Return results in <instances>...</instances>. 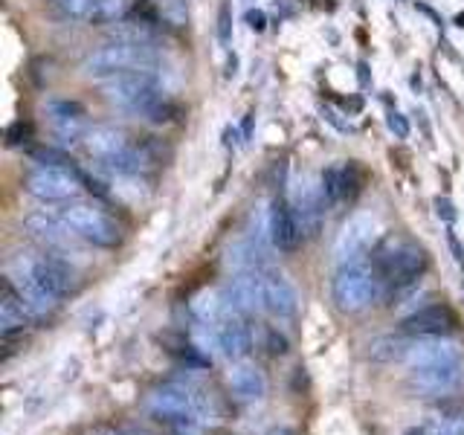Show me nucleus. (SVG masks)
Segmentation results:
<instances>
[{"mask_svg":"<svg viewBox=\"0 0 464 435\" xmlns=\"http://www.w3.org/2000/svg\"><path fill=\"white\" fill-rule=\"evenodd\" d=\"M360 82L366 84L369 82V72H366V64H360Z\"/></svg>","mask_w":464,"mask_h":435,"instance_id":"79ce46f5","label":"nucleus"},{"mask_svg":"<svg viewBox=\"0 0 464 435\" xmlns=\"http://www.w3.org/2000/svg\"><path fill=\"white\" fill-rule=\"evenodd\" d=\"M456 26H461V29H464V14H459V18H456Z\"/></svg>","mask_w":464,"mask_h":435,"instance_id":"c03bdc74","label":"nucleus"},{"mask_svg":"<svg viewBox=\"0 0 464 435\" xmlns=\"http://www.w3.org/2000/svg\"><path fill=\"white\" fill-rule=\"evenodd\" d=\"M456 360H461V345L450 337H418L410 345V354H406L410 369L439 366V362H456Z\"/></svg>","mask_w":464,"mask_h":435,"instance_id":"6ab92c4d","label":"nucleus"},{"mask_svg":"<svg viewBox=\"0 0 464 435\" xmlns=\"http://www.w3.org/2000/svg\"><path fill=\"white\" fill-rule=\"evenodd\" d=\"M430 265L427 250L418 246L415 241L406 238H386L374 246L372 253V267L377 273V279L389 287H410L424 276Z\"/></svg>","mask_w":464,"mask_h":435,"instance_id":"f03ea898","label":"nucleus"},{"mask_svg":"<svg viewBox=\"0 0 464 435\" xmlns=\"http://www.w3.org/2000/svg\"><path fill=\"white\" fill-rule=\"evenodd\" d=\"M253 122H256V113L250 111V113L244 116V122H241V134H244V142L253 137Z\"/></svg>","mask_w":464,"mask_h":435,"instance_id":"e433bc0d","label":"nucleus"},{"mask_svg":"<svg viewBox=\"0 0 464 435\" xmlns=\"http://www.w3.org/2000/svg\"><path fill=\"white\" fill-rule=\"evenodd\" d=\"M145 406H149L154 420L178 430H195L200 424L218 420V410L207 392L180 381L157 386L149 395V401H145Z\"/></svg>","mask_w":464,"mask_h":435,"instance_id":"f257e3e1","label":"nucleus"},{"mask_svg":"<svg viewBox=\"0 0 464 435\" xmlns=\"http://www.w3.org/2000/svg\"><path fill=\"white\" fill-rule=\"evenodd\" d=\"M265 435H296V430H294V427H273V430H267Z\"/></svg>","mask_w":464,"mask_h":435,"instance_id":"ea45409f","label":"nucleus"},{"mask_svg":"<svg viewBox=\"0 0 464 435\" xmlns=\"http://www.w3.org/2000/svg\"><path fill=\"white\" fill-rule=\"evenodd\" d=\"M229 392L241 403H258L267 395V377L253 362H241L229 372Z\"/></svg>","mask_w":464,"mask_h":435,"instance_id":"4be33fe9","label":"nucleus"},{"mask_svg":"<svg viewBox=\"0 0 464 435\" xmlns=\"http://www.w3.org/2000/svg\"><path fill=\"white\" fill-rule=\"evenodd\" d=\"M456 328V314L447 304H424L415 308L410 316L401 319L403 337H450Z\"/></svg>","mask_w":464,"mask_h":435,"instance_id":"ddd939ff","label":"nucleus"},{"mask_svg":"<svg viewBox=\"0 0 464 435\" xmlns=\"http://www.w3.org/2000/svg\"><path fill=\"white\" fill-rule=\"evenodd\" d=\"M410 345L412 343H406L403 334H401V337H395V334H386V337H377L369 345V357L374 362H401V360H406V354H410Z\"/></svg>","mask_w":464,"mask_h":435,"instance_id":"b1692460","label":"nucleus"},{"mask_svg":"<svg viewBox=\"0 0 464 435\" xmlns=\"http://www.w3.org/2000/svg\"><path fill=\"white\" fill-rule=\"evenodd\" d=\"M130 9V0H99L96 9L91 12V24L102 26V24H120Z\"/></svg>","mask_w":464,"mask_h":435,"instance_id":"bb28decb","label":"nucleus"},{"mask_svg":"<svg viewBox=\"0 0 464 435\" xmlns=\"http://www.w3.org/2000/svg\"><path fill=\"white\" fill-rule=\"evenodd\" d=\"M386 128L395 134L398 140H410V134H412V125H410V120L401 113V111H389L386 113Z\"/></svg>","mask_w":464,"mask_h":435,"instance_id":"2f4dec72","label":"nucleus"},{"mask_svg":"<svg viewBox=\"0 0 464 435\" xmlns=\"http://www.w3.org/2000/svg\"><path fill=\"white\" fill-rule=\"evenodd\" d=\"M381 285L383 282L377 279L372 265H366V261H352V265H343L334 273L331 296L343 314H360L377 299Z\"/></svg>","mask_w":464,"mask_h":435,"instance_id":"423d86ee","label":"nucleus"},{"mask_svg":"<svg viewBox=\"0 0 464 435\" xmlns=\"http://www.w3.org/2000/svg\"><path fill=\"white\" fill-rule=\"evenodd\" d=\"M290 207H294L299 224H302V232L304 236H316L319 232V224H323V212H325V195H323V183H316L308 174H302V178L294 183L290 188Z\"/></svg>","mask_w":464,"mask_h":435,"instance_id":"9b49d317","label":"nucleus"},{"mask_svg":"<svg viewBox=\"0 0 464 435\" xmlns=\"http://www.w3.org/2000/svg\"><path fill=\"white\" fill-rule=\"evenodd\" d=\"M12 273L26 276L29 282L38 285L44 294L53 296L55 302H62L67 296L76 294V270H72L62 256L55 253H41V256H24L14 258Z\"/></svg>","mask_w":464,"mask_h":435,"instance_id":"0eeeda50","label":"nucleus"},{"mask_svg":"<svg viewBox=\"0 0 464 435\" xmlns=\"http://www.w3.org/2000/svg\"><path fill=\"white\" fill-rule=\"evenodd\" d=\"M113 38H120V41H137V44H151L154 41V29L151 24H145V21H120L113 26Z\"/></svg>","mask_w":464,"mask_h":435,"instance_id":"cd10ccee","label":"nucleus"},{"mask_svg":"<svg viewBox=\"0 0 464 435\" xmlns=\"http://www.w3.org/2000/svg\"><path fill=\"white\" fill-rule=\"evenodd\" d=\"M29 157H33V163H38V166H62V163H72V160H70L64 151L47 149V145H44V149H35Z\"/></svg>","mask_w":464,"mask_h":435,"instance_id":"7c9ffc66","label":"nucleus"},{"mask_svg":"<svg viewBox=\"0 0 464 435\" xmlns=\"http://www.w3.org/2000/svg\"><path fill=\"white\" fill-rule=\"evenodd\" d=\"M244 21H246V26L253 29V33H265V29H267V14L261 9H246Z\"/></svg>","mask_w":464,"mask_h":435,"instance_id":"f704fd0d","label":"nucleus"},{"mask_svg":"<svg viewBox=\"0 0 464 435\" xmlns=\"http://www.w3.org/2000/svg\"><path fill=\"white\" fill-rule=\"evenodd\" d=\"M432 207H435V215H439V221H444L447 227H453L456 224V218H459V212H456V207H453V200L450 198H435L432 200Z\"/></svg>","mask_w":464,"mask_h":435,"instance_id":"473e14b6","label":"nucleus"},{"mask_svg":"<svg viewBox=\"0 0 464 435\" xmlns=\"http://www.w3.org/2000/svg\"><path fill=\"white\" fill-rule=\"evenodd\" d=\"M238 72V58L236 55H229V64H227V76H236Z\"/></svg>","mask_w":464,"mask_h":435,"instance_id":"a19ab883","label":"nucleus"},{"mask_svg":"<svg viewBox=\"0 0 464 435\" xmlns=\"http://www.w3.org/2000/svg\"><path fill=\"white\" fill-rule=\"evenodd\" d=\"M412 87H415V91H420V76H418V72L412 76Z\"/></svg>","mask_w":464,"mask_h":435,"instance_id":"37998d69","label":"nucleus"},{"mask_svg":"<svg viewBox=\"0 0 464 435\" xmlns=\"http://www.w3.org/2000/svg\"><path fill=\"white\" fill-rule=\"evenodd\" d=\"M9 282L14 285V290H18V296L24 302V308L29 311V316L33 319H44V316H50L55 308H58V302L53 296H47L38 285H33L26 279V276L21 273H9Z\"/></svg>","mask_w":464,"mask_h":435,"instance_id":"5701e85b","label":"nucleus"},{"mask_svg":"<svg viewBox=\"0 0 464 435\" xmlns=\"http://www.w3.org/2000/svg\"><path fill=\"white\" fill-rule=\"evenodd\" d=\"M215 33H218V44H221L224 50H229L232 38H236V33H232V6H229V0H224V4L218 6V26H215Z\"/></svg>","mask_w":464,"mask_h":435,"instance_id":"c756f323","label":"nucleus"},{"mask_svg":"<svg viewBox=\"0 0 464 435\" xmlns=\"http://www.w3.org/2000/svg\"><path fill=\"white\" fill-rule=\"evenodd\" d=\"M53 4L64 18L79 21V18H91V12L96 9L99 0H53Z\"/></svg>","mask_w":464,"mask_h":435,"instance_id":"c85d7f7f","label":"nucleus"},{"mask_svg":"<svg viewBox=\"0 0 464 435\" xmlns=\"http://www.w3.org/2000/svg\"><path fill=\"white\" fill-rule=\"evenodd\" d=\"M24 229L33 236L44 250L47 253H70L72 250V241H82L76 232H72L64 221L62 215H50V212H33L24 218Z\"/></svg>","mask_w":464,"mask_h":435,"instance_id":"f8f14e48","label":"nucleus"},{"mask_svg":"<svg viewBox=\"0 0 464 435\" xmlns=\"http://www.w3.org/2000/svg\"><path fill=\"white\" fill-rule=\"evenodd\" d=\"M267 218H270V238H273V250L279 253H294L299 241H302V224L290 207L287 198H276L267 209Z\"/></svg>","mask_w":464,"mask_h":435,"instance_id":"f3484780","label":"nucleus"},{"mask_svg":"<svg viewBox=\"0 0 464 435\" xmlns=\"http://www.w3.org/2000/svg\"><path fill=\"white\" fill-rule=\"evenodd\" d=\"M102 96H105L111 105L122 108L128 113L145 116L154 102L163 96L160 84L149 70H130V72H116V76L102 79Z\"/></svg>","mask_w":464,"mask_h":435,"instance_id":"6e6552de","label":"nucleus"},{"mask_svg":"<svg viewBox=\"0 0 464 435\" xmlns=\"http://www.w3.org/2000/svg\"><path fill=\"white\" fill-rule=\"evenodd\" d=\"M415 9H418V12H424V14H427V18H430V21H435V24H439V26L444 24V21L439 18V14H435V9H430L427 4H415Z\"/></svg>","mask_w":464,"mask_h":435,"instance_id":"58836bf2","label":"nucleus"},{"mask_svg":"<svg viewBox=\"0 0 464 435\" xmlns=\"http://www.w3.org/2000/svg\"><path fill=\"white\" fill-rule=\"evenodd\" d=\"M105 435H116V432H105Z\"/></svg>","mask_w":464,"mask_h":435,"instance_id":"a18cd8bd","label":"nucleus"},{"mask_svg":"<svg viewBox=\"0 0 464 435\" xmlns=\"http://www.w3.org/2000/svg\"><path fill=\"white\" fill-rule=\"evenodd\" d=\"M33 323V316L24 308V302L18 296V290L9 282V276L4 279V294H0V334L4 340H12L14 334H24Z\"/></svg>","mask_w":464,"mask_h":435,"instance_id":"412c9836","label":"nucleus"},{"mask_svg":"<svg viewBox=\"0 0 464 435\" xmlns=\"http://www.w3.org/2000/svg\"><path fill=\"white\" fill-rule=\"evenodd\" d=\"M58 215H62V221L76 232L84 244L102 246V250H113V246H120L122 241V227L116 224V218L111 212L96 207V203L70 200Z\"/></svg>","mask_w":464,"mask_h":435,"instance_id":"39448f33","label":"nucleus"},{"mask_svg":"<svg viewBox=\"0 0 464 435\" xmlns=\"http://www.w3.org/2000/svg\"><path fill=\"white\" fill-rule=\"evenodd\" d=\"M403 435H464V415L459 418H439V420H424V424L410 427Z\"/></svg>","mask_w":464,"mask_h":435,"instance_id":"a878e982","label":"nucleus"},{"mask_svg":"<svg viewBox=\"0 0 464 435\" xmlns=\"http://www.w3.org/2000/svg\"><path fill=\"white\" fill-rule=\"evenodd\" d=\"M47 116L53 125V134L62 142H72V140H84L87 137V111L84 105L72 99H50L47 102Z\"/></svg>","mask_w":464,"mask_h":435,"instance_id":"a211bd4d","label":"nucleus"},{"mask_svg":"<svg viewBox=\"0 0 464 435\" xmlns=\"http://www.w3.org/2000/svg\"><path fill=\"white\" fill-rule=\"evenodd\" d=\"M224 299L229 311L241 316H253L265 311V290H261V270L236 273L224 287Z\"/></svg>","mask_w":464,"mask_h":435,"instance_id":"4468645a","label":"nucleus"},{"mask_svg":"<svg viewBox=\"0 0 464 435\" xmlns=\"http://www.w3.org/2000/svg\"><path fill=\"white\" fill-rule=\"evenodd\" d=\"M323 113H325V120H328L331 125H337L340 130H352V125H348V122H343V120H340V116H337V113H334L331 108H323Z\"/></svg>","mask_w":464,"mask_h":435,"instance_id":"4c0bfd02","label":"nucleus"},{"mask_svg":"<svg viewBox=\"0 0 464 435\" xmlns=\"http://www.w3.org/2000/svg\"><path fill=\"white\" fill-rule=\"evenodd\" d=\"M319 183H323V195H325V200L331 203H340L345 195H348V186H352V169L348 166H328L325 171H323V178H319Z\"/></svg>","mask_w":464,"mask_h":435,"instance_id":"393cba45","label":"nucleus"},{"mask_svg":"<svg viewBox=\"0 0 464 435\" xmlns=\"http://www.w3.org/2000/svg\"><path fill=\"white\" fill-rule=\"evenodd\" d=\"M377 236V218L369 212H357L343 224L334 241V261L337 267L352 265V261H362V256L369 253V246Z\"/></svg>","mask_w":464,"mask_h":435,"instance_id":"9d476101","label":"nucleus"},{"mask_svg":"<svg viewBox=\"0 0 464 435\" xmlns=\"http://www.w3.org/2000/svg\"><path fill=\"white\" fill-rule=\"evenodd\" d=\"M261 290H265V311L276 319H290L299 311V294L294 282L282 270H261Z\"/></svg>","mask_w":464,"mask_h":435,"instance_id":"dca6fc26","label":"nucleus"},{"mask_svg":"<svg viewBox=\"0 0 464 435\" xmlns=\"http://www.w3.org/2000/svg\"><path fill=\"white\" fill-rule=\"evenodd\" d=\"M447 246H450V253H453L456 265L464 267V244L459 241V236H456V229H453V227H447Z\"/></svg>","mask_w":464,"mask_h":435,"instance_id":"72a5a7b5","label":"nucleus"},{"mask_svg":"<svg viewBox=\"0 0 464 435\" xmlns=\"http://www.w3.org/2000/svg\"><path fill=\"white\" fill-rule=\"evenodd\" d=\"M464 386V360L439 362V366H418L406 377V389L415 398H447Z\"/></svg>","mask_w":464,"mask_h":435,"instance_id":"1a4fd4ad","label":"nucleus"},{"mask_svg":"<svg viewBox=\"0 0 464 435\" xmlns=\"http://www.w3.org/2000/svg\"><path fill=\"white\" fill-rule=\"evenodd\" d=\"M157 64V53L151 44H137V41H120L113 38L108 44H102L99 50H93L91 55L82 62L84 76L91 79H108L116 76V72H130V70H154Z\"/></svg>","mask_w":464,"mask_h":435,"instance_id":"7ed1b4c3","label":"nucleus"},{"mask_svg":"<svg viewBox=\"0 0 464 435\" xmlns=\"http://www.w3.org/2000/svg\"><path fill=\"white\" fill-rule=\"evenodd\" d=\"M84 149L91 157H96L102 166L108 163V160H113L116 154H122L125 149L134 140L128 137L125 128H116V125H99V128H91L87 130V137L82 140Z\"/></svg>","mask_w":464,"mask_h":435,"instance_id":"aec40b11","label":"nucleus"},{"mask_svg":"<svg viewBox=\"0 0 464 435\" xmlns=\"http://www.w3.org/2000/svg\"><path fill=\"white\" fill-rule=\"evenodd\" d=\"M267 345H270V354H285V352H287L285 337H279V334H276V331H270V334H267Z\"/></svg>","mask_w":464,"mask_h":435,"instance_id":"c9c22d12","label":"nucleus"},{"mask_svg":"<svg viewBox=\"0 0 464 435\" xmlns=\"http://www.w3.org/2000/svg\"><path fill=\"white\" fill-rule=\"evenodd\" d=\"M209 331H212V343L221 348V354L229 357V360H241V357H246L253 352L250 325H246L244 316L236 314V311H227Z\"/></svg>","mask_w":464,"mask_h":435,"instance_id":"2eb2a0df","label":"nucleus"},{"mask_svg":"<svg viewBox=\"0 0 464 435\" xmlns=\"http://www.w3.org/2000/svg\"><path fill=\"white\" fill-rule=\"evenodd\" d=\"M87 186V178L72 166H33L24 174V192L41 203H70L76 200Z\"/></svg>","mask_w":464,"mask_h":435,"instance_id":"20e7f679","label":"nucleus"}]
</instances>
